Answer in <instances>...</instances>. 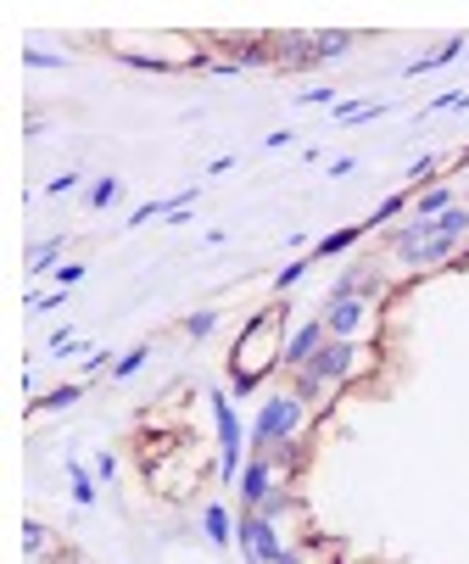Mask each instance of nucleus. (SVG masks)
Instances as JSON below:
<instances>
[{
	"label": "nucleus",
	"instance_id": "obj_1",
	"mask_svg": "<svg viewBox=\"0 0 469 564\" xmlns=\"http://www.w3.org/2000/svg\"><path fill=\"white\" fill-rule=\"evenodd\" d=\"M286 319H291V297H274L268 308H257L246 319L241 341L229 352V392L252 397L268 374H279V358H286Z\"/></svg>",
	"mask_w": 469,
	"mask_h": 564
},
{
	"label": "nucleus",
	"instance_id": "obj_2",
	"mask_svg": "<svg viewBox=\"0 0 469 564\" xmlns=\"http://www.w3.org/2000/svg\"><path fill=\"white\" fill-rule=\"evenodd\" d=\"M374 363H381V352H374L369 341H324L318 358L297 374H286V392L308 408V413H324L330 408L358 374H374Z\"/></svg>",
	"mask_w": 469,
	"mask_h": 564
},
{
	"label": "nucleus",
	"instance_id": "obj_3",
	"mask_svg": "<svg viewBox=\"0 0 469 564\" xmlns=\"http://www.w3.org/2000/svg\"><path fill=\"white\" fill-rule=\"evenodd\" d=\"M302 436H308V408L291 392H268L263 408H257V419H252V431H246L252 453L286 447V442H302Z\"/></svg>",
	"mask_w": 469,
	"mask_h": 564
},
{
	"label": "nucleus",
	"instance_id": "obj_4",
	"mask_svg": "<svg viewBox=\"0 0 469 564\" xmlns=\"http://www.w3.org/2000/svg\"><path fill=\"white\" fill-rule=\"evenodd\" d=\"M207 408H213V436H218V481L234 487V481H241V469H246V458H241L246 425H241V413H234L229 392H218V386L207 392Z\"/></svg>",
	"mask_w": 469,
	"mask_h": 564
},
{
	"label": "nucleus",
	"instance_id": "obj_5",
	"mask_svg": "<svg viewBox=\"0 0 469 564\" xmlns=\"http://www.w3.org/2000/svg\"><path fill=\"white\" fill-rule=\"evenodd\" d=\"M234 548H241L246 564H274L286 553V537H279V520H268L257 508H241L234 514Z\"/></svg>",
	"mask_w": 469,
	"mask_h": 564
},
{
	"label": "nucleus",
	"instance_id": "obj_6",
	"mask_svg": "<svg viewBox=\"0 0 469 564\" xmlns=\"http://www.w3.org/2000/svg\"><path fill=\"white\" fill-rule=\"evenodd\" d=\"M318 319H324V331H330V341H363V331L374 324V302H363V297H330V291H324Z\"/></svg>",
	"mask_w": 469,
	"mask_h": 564
},
{
	"label": "nucleus",
	"instance_id": "obj_7",
	"mask_svg": "<svg viewBox=\"0 0 469 564\" xmlns=\"http://www.w3.org/2000/svg\"><path fill=\"white\" fill-rule=\"evenodd\" d=\"M464 252H469V247L447 241V235H431V241H419L413 252L392 257V268H397V274H436V268H453Z\"/></svg>",
	"mask_w": 469,
	"mask_h": 564
},
{
	"label": "nucleus",
	"instance_id": "obj_8",
	"mask_svg": "<svg viewBox=\"0 0 469 564\" xmlns=\"http://www.w3.org/2000/svg\"><path fill=\"white\" fill-rule=\"evenodd\" d=\"M330 341V331H324V319L313 313V319H302L297 331L286 336V358H279V374H297V369H308L313 358H318V347Z\"/></svg>",
	"mask_w": 469,
	"mask_h": 564
},
{
	"label": "nucleus",
	"instance_id": "obj_9",
	"mask_svg": "<svg viewBox=\"0 0 469 564\" xmlns=\"http://www.w3.org/2000/svg\"><path fill=\"white\" fill-rule=\"evenodd\" d=\"M279 487V469L263 458V453H252L246 458V469H241V481H234V492H241V508H263V497Z\"/></svg>",
	"mask_w": 469,
	"mask_h": 564
},
{
	"label": "nucleus",
	"instance_id": "obj_10",
	"mask_svg": "<svg viewBox=\"0 0 469 564\" xmlns=\"http://www.w3.org/2000/svg\"><path fill=\"white\" fill-rule=\"evenodd\" d=\"M363 235H369L363 224H341V229H330V235H318L308 257H313V263H324V257H341V252H352V247L363 241Z\"/></svg>",
	"mask_w": 469,
	"mask_h": 564
},
{
	"label": "nucleus",
	"instance_id": "obj_11",
	"mask_svg": "<svg viewBox=\"0 0 469 564\" xmlns=\"http://www.w3.org/2000/svg\"><path fill=\"white\" fill-rule=\"evenodd\" d=\"M202 537L224 553V548H234V508H224V503H207L202 508Z\"/></svg>",
	"mask_w": 469,
	"mask_h": 564
},
{
	"label": "nucleus",
	"instance_id": "obj_12",
	"mask_svg": "<svg viewBox=\"0 0 469 564\" xmlns=\"http://www.w3.org/2000/svg\"><path fill=\"white\" fill-rule=\"evenodd\" d=\"M447 207H458V191H453V179H436L431 191H413V218H442Z\"/></svg>",
	"mask_w": 469,
	"mask_h": 564
},
{
	"label": "nucleus",
	"instance_id": "obj_13",
	"mask_svg": "<svg viewBox=\"0 0 469 564\" xmlns=\"http://www.w3.org/2000/svg\"><path fill=\"white\" fill-rule=\"evenodd\" d=\"M352 45H358V28H324V34H313V62H336Z\"/></svg>",
	"mask_w": 469,
	"mask_h": 564
},
{
	"label": "nucleus",
	"instance_id": "obj_14",
	"mask_svg": "<svg viewBox=\"0 0 469 564\" xmlns=\"http://www.w3.org/2000/svg\"><path fill=\"white\" fill-rule=\"evenodd\" d=\"M68 492H73V503H79V508H96V497H101V481L89 476V469H84L79 458H68Z\"/></svg>",
	"mask_w": 469,
	"mask_h": 564
},
{
	"label": "nucleus",
	"instance_id": "obj_15",
	"mask_svg": "<svg viewBox=\"0 0 469 564\" xmlns=\"http://www.w3.org/2000/svg\"><path fill=\"white\" fill-rule=\"evenodd\" d=\"M381 112H386V101H336V123L341 129H358V123L381 118Z\"/></svg>",
	"mask_w": 469,
	"mask_h": 564
},
{
	"label": "nucleus",
	"instance_id": "obj_16",
	"mask_svg": "<svg viewBox=\"0 0 469 564\" xmlns=\"http://www.w3.org/2000/svg\"><path fill=\"white\" fill-rule=\"evenodd\" d=\"M118 196H123V179H118V173H107V179H96V184H89L84 207H89V213H107V207H112Z\"/></svg>",
	"mask_w": 469,
	"mask_h": 564
},
{
	"label": "nucleus",
	"instance_id": "obj_17",
	"mask_svg": "<svg viewBox=\"0 0 469 564\" xmlns=\"http://www.w3.org/2000/svg\"><path fill=\"white\" fill-rule=\"evenodd\" d=\"M62 247H68L62 235H45V241H34V247H28V268H34V274H45V268H57Z\"/></svg>",
	"mask_w": 469,
	"mask_h": 564
},
{
	"label": "nucleus",
	"instance_id": "obj_18",
	"mask_svg": "<svg viewBox=\"0 0 469 564\" xmlns=\"http://www.w3.org/2000/svg\"><path fill=\"white\" fill-rule=\"evenodd\" d=\"M84 392H89V386H57V392L34 397V408H39V413H62V408H73V403H79Z\"/></svg>",
	"mask_w": 469,
	"mask_h": 564
},
{
	"label": "nucleus",
	"instance_id": "obj_19",
	"mask_svg": "<svg viewBox=\"0 0 469 564\" xmlns=\"http://www.w3.org/2000/svg\"><path fill=\"white\" fill-rule=\"evenodd\" d=\"M45 548H51V531H45L39 520H23V559H28V564H39V559H45Z\"/></svg>",
	"mask_w": 469,
	"mask_h": 564
},
{
	"label": "nucleus",
	"instance_id": "obj_20",
	"mask_svg": "<svg viewBox=\"0 0 469 564\" xmlns=\"http://www.w3.org/2000/svg\"><path fill=\"white\" fill-rule=\"evenodd\" d=\"M436 179H442V157H419V163L408 168V191H431Z\"/></svg>",
	"mask_w": 469,
	"mask_h": 564
},
{
	"label": "nucleus",
	"instance_id": "obj_21",
	"mask_svg": "<svg viewBox=\"0 0 469 564\" xmlns=\"http://www.w3.org/2000/svg\"><path fill=\"white\" fill-rule=\"evenodd\" d=\"M308 268H313V257H308V252H302L297 263H286V268H279V274H274V297H286V291H297Z\"/></svg>",
	"mask_w": 469,
	"mask_h": 564
},
{
	"label": "nucleus",
	"instance_id": "obj_22",
	"mask_svg": "<svg viewBox=\"0 0 469 564\" xmlns=\"http://www.w3.org/2000/svg\"><path fill=\"white\" fill-rule=\"evenodd\" d=\"M146 358H152V341H140L134 352H123V358L112 363V381H129V374H140V369H146Z\"/></svg>",
	"mask_w": 469,
	"mask_h": 564
},
{
	"label": "nucleus",
	"instance_id": "obj_23",
	"mask_svg": "<svg viewBox=\"0 0 469 564\" xmlns=\"http://www.w3.org/2000/svg\"><path fill=\"white\" fill-rule=\"evenodd\" d=\"M291 508H297V497H291V481H279V487L263 497V508H257V514H268V520H279V514H291Z\"/></svg>",
	"mask_w": 469,
	"mask_h": 564
},
{
	"label": "nucleus",
	"instance_id": "obj_24",
	"mask_svg": "<svg viewBox=\"0 0 469 564\" xmlns=\"http://www.w3.org/2000/svg\"><path fill=\"white\" fill-rule=\"evenodd\" d=\"M184 336H191V341H207V336H218V313H213V308L191 313V319H184Z\"/></svg>",
	"mask_w": 469,
	"mask_h": 564
},
{
	"label": "nucleus",
	"instance_id": "obj_25",
	"mask_svg": "<svg viewBox=\"0 0 469 564\" xmlns=\"http://www.w3.org/2000/svg\"><path fill=\"white\" fill-rule=\"evenodd\" d=\"M73 352H84V358H89L96 347H84V341L68 331V324H62V331H51V358H73Z\"/></svg>",
	"mask_w": 469,
	"mask_h": 564
},
{
	"label": "nucleus",
	"instance_id": "obj_26",
	"mask_svg": "<svg viewBox=\"0 0 469 564\" xmlns=\"http://www.w3.org/2000/svg\"><path fill=\"white\" fill-rule=\"evenodd\" d=\"M96 481H101V487H112V481H118V453H107V447L96 453Z\"/></svg>",
	"mask_w": 469,
	"mask_h": 564
},
{
	"label": "nucleus",
	"instance_id": "obj_27",
	"mask_svg": "<svg viewBox=\"0 0 469 564\" xmlns=\"http://www.w3.org/2000/svg\"><path fill=\"white\" fill-rule=\"evenodd\" d=\"M152 218H168V202H146V207H134V213H129V229L152 224Z\"/></svg>",
	"mask_w": 469,
	"mask_h": 564
},
{
	"label": "nucleus",
	"instance_id": "obj_28",
	"mask_svg": "<svg viewBox=\"0 0 469 564\" xmlns=\"http://www.w3.org/2000/svg\"><path fill=\"white\" fill-rule=\"evenodd\" d=\"M297 101H302V107H336V89H324V84H313V89H302Z\"/></svg>",
	"mask_w": 469,
	"mask_h": 564
},
{
	"label": "nucleus",
	"instance_id": "obj_29",
	"mask_svg": "<svg viewBox=\"0 0 469 564\" xmlns=\"http://www.w3.org/2000/svg\"><path fill=\"white\" fill-rule=\"evenodd\" d=\"M68 302V291H45V297H28V313H57Z\"/></svg>",
	"mask_w": 469,
	"mask_h": 564
},
{
	"label": "nucleus",
	"instance_id": "obj_30",
	"mask_svg": "<svg viewBox=\"0 0 469 564\" xmlns=\"http://www.w3.org/2000/svg\"><path fill=\"white\" fill-rule=\"evenodd\" d=\"M23 62H28V68H62V57H57V51H39V45H28Z\"/></svg>",
	"mask_w": 469,
	"mask_h": 564
},
{
	"label": "nucleus",
	"instance_id": "obj_31",
	"mask_svg": "<svg viewBox=\"0 0 469 564\" xmlns=\"http://www.w3.org/2000/svg\"><path fill=\"white\" fill-rule=\"evenodd\" d=\"M79 279H84V263H62V268H57V291H73Z\"/></svg>",
	"mask_w": 469,
	"mask_h": 564
},
{
	"label": "nucleus",
	"instance_id": "obj_32",
	"mask_svg": "<svg viewBox=\"0 0 469 564\" xmlns=\"http://www.w3.org/2000/svg\"><path fill=\"white\" fill-rule=\"evenodd\" d=\"M431 68H436V51H425V57H413V62L402 68V79H425Z\"/></svg>",
	"mask_w": 469,
	"mask_h": 564
},
{
	"label": "nucleus",
	"instance_id": "obj_33",
	"mask_svg": "<svg viewBox=\"0 0 469 564\" xmlns=\"http://www.w3.org/2000/svg\"><path fill=\"white\" fill-rule=\"evenodd\" d=\"M112 363H118V358H112L107 347H96V352H89V358H84V369H89V374H101V369L112 374Z\"/></svg>",
	"mask_w": 469,
	"mask_h": 564
},
{
	"label": "nucleus",
	"instance_id": "obj_34",
	"mask_svg": "<svg viewBox=\"0 0 469 564\" xmlns=\"http://www.w3.org/2000/svg\"><path fill=\"white\" fill-rule=\"evenodd\" d=\"M73 184H79V168H73V173H57L51 184H45V196H68V191H73Z\"/></svg>",
	"mask_w": 469,
	"mask_h": 564
},
{
	"label": "nucleus",
	"instance_id": "obj_35",
	"mask_svg": "<svg viewBox=\"0 0 469 564\" xmlns=\"http://www.w3.org/2000/svg\"><path fill=\"white\" fill-rule=\"evenodd\" d=\"M207 173H213V179H224V173H234V157H213V163H207Z\"/></svg>",
	"mask_w": 469,
	"mask_h": 564
},
{
	"label": "nucleus",
	"instance_id": "obj_36",
	"mask_svg": "<svg viewBox=\"0 0 469 564\" xmlns=\"http://www.w3.org/2000/svg\"><path fill=\"white\" fill-rule=\"evenodd\" d=\"M352 168H358V157H336V163H330V179H347Z\"/></svg>",
	"mask_w": 469,
	"mask_h": 564
},
{
	"label": "nucleus",
	"instance_id": "obj_37",
	"mask_svg": "<svg viewBox=\"0 0 469 564\" xmlns=\"http://www.w3.org/2000/svg\"><path fill=\"white\" fill-rule=\"evenodd\" d=\"M274 564H308V559H302V553H297V548H286V553H279V559H274Z\"/></svg>",
	"mask_w": 469,
	"mask_h": 564
}]
</instances>
